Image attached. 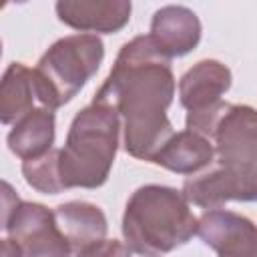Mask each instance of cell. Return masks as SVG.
Instances as JSON below:
<instances>
[{
	"label": "cell",
	"instance_id": "cell-1",
	"mask_svg": "<svg viewBox=\"0 0 257 257\" xmlns=\"http://www.w3.org/2000/svg\"><path fill=\"white\" fill-rule=\"evenodd\" d=\"M175 88L171 58L157 48L149 34H141L122 44L92 100L116 110L124 151L139 161L153 163L175 133L167 116Z\"/></svg>",
	"mask_w": 257,
	"mask_h": 257
},
{
	"label": "cell",
	"instance_id": "cell-2",
	"mask_svg": "<svg viewBox=\"0 0 257 257\" xmlns=\"http://www.w3.org/2000/svg\"><path fill=\"white\" fill-rule=\"evenodd\" d=\"M195 233L197 217L181 191L143 185L128 197L122 213V237L131 253L161 257L189 243Z\"/></svg>",
	"mask_w": 257,
	"mask_h": 257
},
{
	"label": "cell",
	"instance_id": "cell-3",
	"mask_svg": "<svg viewBox=\"0 0 257 257\" xmlns=\"http://www.w3.org/2000/svg\"><path fill=\"white\" fill-rule=\"evenodd\" d=\"M120 120L112 106L90 102L80 108L68 128L66 143L58 149V177L62 189H98L106 183L116 149Z\"/></svg>",
	"mask_w": 257,
	"mask_h": 257
},
{
	"label": "cell",
	"instance_id": "cell-4",
	"mask_svg": "<svg viewBox=\"0 0 257 257\" xmlns=\"http://www.w3.org/2000/svg\"><path fill=\"white\" fill-rule=\"evenodd\" d=\"M104 58V44L96 34L58 38L32 70L34 96L50 110L70 102L96 74Z\"/></svg>",
	"mask_w": 257,
	"mask_h": 257
},
{
	"label": "cell",
	"instance_id": "cell-5",
	"mask_svg": "<svg viewBox=\"0 0 257 257\" xmlns=\"http://www.w3.org/2000/svg\"><path fill=\"white\" fill-rule=\"evenodd\" d=\"M187 131L199 133L213 145V163L247 177H257V112L249 104L225 100L187 112Z\"/></svg>",
	"mask_w": 257,
	"mask_h": 257
},
{
	"label": "cell",
	"instance_id": "cell-6",
	"mask_svg": "<svg viewBox=\"0 0 257 257\" xmlns=\"http://www.w3.org/2000/svg\"><path fill=\"white\" fill-rule=\"evenodd\" d=\"M6 231L20 247V257H70L72 251L60 233L54 213L42 203L20 201Z\"/></svg>",
	"mask_w": 257,
	"mask_h": 257
},
{
	"label": "cell",
	"instance_id": "cell-7",
	"mask_svg": "<svg viewBox=\"0 0 257 257\" xmlns=\"http://www.w3.org/2000/svg\"><path fill=\"white\" fill-rule=\"evenodd\" d=\"M181 195L187 203L207 211L223 209L229 201L251 203L257 199V177L239 175L211 163L207 169L185 179Z\"/></svg>",
	"mask_w": 257,
	"mask_h": 257
},
{
	"label": "cell",
	"instance_id": "cell-8",
	"mask_svg": "<svg viewBox=\"0 0 257 257\" xmlns=\"http://www.w3.org/2000/svg\"><path fill=\"white\" fill-rule=\"evenodd\" d=\"M197 235L205 245L215 249L219 257L257 255L255 223L227 209H209L197 219Z\"/></svg>",
	"mask_w": 257,
	"mask_h": 257
},
{
	"label": "cell",
	"instance_id": "cell-9",
	"mask_svg": "<svg viewBox=\"0 0 257 257\" xmlns=\"http://www.w3.org/2000/svg\"><path fill=\"white\" fill-rule=\"evenodd\" d=\"M54 10L60 22L78 32L112 34L128 24L133 4L128 0H58Z\"/></svg>",
	"mask_w": 257,
	"mask_h": 257
},
{
	"label": "cell",
	"instance_id": "cell-10",
	"mask_svg": "<svg viewBox=\"0 0 257 257\" xmlns=\"http://www.w3.org/2000/svg\"><path fill=\"white\" fill-rule=\"evenodd\" d=\"M201 32V20L191 8L169 4L153 14L149 36L165 56L179 58L197 48Z\"/></svg>",
	"mask_w": 257,
	"mask_h": 257
},
{
	"label": "cell",
	"instance_id": "cell-11",
	"mask_svg": "<svg viewBox=\"0 0 257 257\" xmlns=\"http://www.w3.org/2000/svg\"><path fill=\"white\" fill-rule=\"evenodd\" d=\"M231 88V70L213 58L199 60L179 80V100L187 112H199L215 102Z\"/></svg>",
	"mask_w": 257,
	"mask_h": 257
},
{
	"label": "cell",
	"instance_id": "cell-12",
	"mask_svg": "<svg viewBox=\"0 0 257 257\" xmlns=\"http://www.w3.org/2000/svg\"><path fill=\"white\" fill-rule=\"evenodd\" d=\"M52 213L72 253L106 239L108 221L102 209L88 201H66L60 203Z\"/></svg>",
	"mask_w": 257,
	"mask_h": 257
},
{
	"label": "cell",
	"instance_id": "cell-13",
	"mask_svg": "<svg viewBox=\"0 0 257 257\" xmlns=\"http://www.w3.org/2000/svg\"><path fill=\"white\" fill-rule=\"evenodd\" d=\"M213 155L215 153H213V145L209 139L185 128L169 137V141L155 155L153 163L177 175L191 177L207 169L213 163Z\"/></svg>",
	"mask_w": 257,
	"mask_h": 257
},
{
	"label": "cell",
	"instance_id": "cell-14",
	"mask_svg": "<svg viewBox=\"0 0 257 257\" xmlns=\"http://www.w3.org/2000/svg\"><path fill=\"white\" fill-rule=\"evenodd\" d=\"M56 137V118L54 110L40 106L28 110L22 118H18L12 131L6 137L8 149L22 161H30L48 153L54 145Z\"/></svg>",
	"mask_w": 257,
	"mask_h": 257
},
{
	"label": "cell",
	"instance_id": "cell-15",
	"mask_svg": "<svg viewBox=\"0 0 257 257\" xmlns=\"http://www.w3.org/2000/svg\"><path fill=\"white\" fill-rule=\"evenodd\" d=\"M34 98L32 70L22 62H10L0 76V122L14 124L34 108Z\"/></svg>",
	"mask_w": 257,
	"mask_h": 257
},
{
	"label": "cell",
	"instance_id": "cell-16",
	"mask_svg": "<svg viewBox=\"0 0 257 257\" xmlns=\"http://www.w3.org/2000/svg\"><path fill=\"white\" fill-rule=\"evenodd\" d=\"M22 175L28 187L44 195L62 193V183L58 177V149H50L42 157L22 161Z\"/></svg>",
	"mask_w": 257,
	"mask_h": 257
},
{
	"label": "cell",
	"instance_id": "cell-17",
	"mask_svg": "<svg viewBox=\"0 0 257 257\" xmlns=\"http://www.w3.org/2000/svg\"><path fill=\"white\" fill-rule=\"evenodd\" d=\"M74 255L76 257H131V251L124 243L116 239H102Z\"/></svg>",
	"mask_w": 257,
	"mask_h": 257
},
{
	"label": "cell",
	"instance_id": "cell-18",
	"mask_svg": "<svg viewBox=\"0 0 257 257\" xmlns=\"http://www.w3.org/2000/svg\"><path fill=\"white\" fill-rule=\"evenodd\" d=\"M18 205H20V197H18L16 189L8 181L0 179V231L8 227Z\"/></svg>",
	"mask_w": 257,
	"mask_h": 257
},
{
	"label": "cell",
	"instance_id": "cell-19",
	"mask_svg": "<svg viewBox=\"0 0 257 257\" xmlns=\"http://www.w3.org/2000/svg\"><path fill=\"white\" fill-rule=\"evenodd\" d=\"M0 257H20V247L14 239H0Z\"/></svg>",
	"mask_w": 257,
	"mask_h": 257
},
{
	"label": "cell",
	"instance_id": "cell-20",
	"mask_svg": "<svg viewBox=\"0 0 257 257\" xmlns=\"http://www.w3.org/2000/svg\"><path fill=\"white\" fill-rule=\"evenodd\" d=\"M0 58H2V40H0Z\"/></svg>",
	"mask_w": 257,
	"mask_h": 257
},
{
	"label": "cell",
	"instance_id": "cell-21",
	"mask_svg": "<svg viewBox=\"0 0 257 257\" xmlns=\"http://www.w3.org/2000/svg\"><path fill=\"white\" fill-rule=\"evenodd\" d=\"M245 257H257V255H245Z\"/></svg>",
	"mask_w": 257,
	"mask_h": 257
},
{
	"label": "cell",
	"instance_id": "cell-22",
	"mask_svg": "<svg viewBox=\"0 0 257 257\" xmlns=\"http://www.w3.org/2000/svg\"><path fill=\"white\" fill-rule=\"evenodd\" d=\"M0 8H4V4H0Z\"/></svg>",
	"mask_w": 257,
	"mask_h": 257
}]
</instances>
